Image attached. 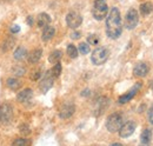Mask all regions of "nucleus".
Listing matches in <instances>:
<instances>
[{
    "instance_id": "nucleus-1",
    "label": "nucleus",
    "mask_w": 153,
    "mask_h": 146,
    "mask_svg": "<svg viewBox=\"0 0 153 146\" xmlns=\"http://www.w3.org/2000/svg\"><path fill=\"white\" fill-rule=\"evenodd\" d=\"M123 31V25H121V16L120 11L113 7L111 12L107 14L106 19V34L111 39H118Z\"/></svg>"
},
{
    "instance_id": "nucleus-2",
    "label": "nucleus",
    "mask_w": 153,
    "mask_h": 146,
    "mask_svg": "<svg viewBox=\"0 0 153 146\" xmlns=\"http://www.w3.org/2000/svg\"><path fill=\"white\" fill-rule=\"evenodd\" d=\"M108 6L105 0H96L92 7V16L96 20H102L107 17Z\"/></svg>"
},
{
    "instance_id": "nucleus-3",
    "label": "nucleus",
    "mask_w": 153,
    "mask_h": 146,
    "mask_svg": "<svg viewBox=\"0 0 153 146\" xmlns=\"http://www.w3.org/2000/svg\"><path fill=\"white\" fill-rule=\"evenodd\" d=\"M121 126H123V115L120 113H112L111 115H108L106 120V128L108 132L111 133L119 132Z\"/></svg>"
},
{
    "instance_id": "nucleus-4",
    "label": "nucleus",
    "mask_w": 153,
    "mask_h": 146,
    "mask_svg": "<svg viewBox=\"0 0 153 146\" xmlns=\"http://www.w3.org/2000/svg\"><path fill=\"white\" fill-rule=\"evenodd\" d=\"M108 55H110V52L106 47H98L96 48L93 52H92V55H91V61L93 65H102L107 61L108 59Z\"/></svg>"
},
{
    "instance_id": "nucleus-5",
    "label": "nucleus",
    "mask_w": 153,
    "mask_h": 146,
    "mask_svg": "<svg viewBox=\"0 0 153 146\" xmlns=\"http://www.w3.org/2000/svg\"><path fill=\"white\" fill-rule=\"evenodd\" d=\"M13 118V107L8 103L0 105V125H8Z\"/></svg>"
},
{
    "instance_id": "nucleus-6",
    "label": "nucleus",
    "mask_w": 153,
    "mask_h": 146,
    "mask_svg": "<svg viewBox=\"0 0 153 146\" xmlns=\"http://www.w3.org/2000/svg\"><path fill=\"white\" fill-rule=\"evenodd\" d=\"M54 75L52 74L51 71H47V72L44 74V77L41 78V80H40V84H39V89H40V91L42 92V93H47L48 90L53 86V84H54Z\"/></svg>"
},
{
    "instance_id": "nucleus-7",
    "label": "nucleus",
    "mask_w": 153,
    "mask_h": 146,
    "mask_svg": "<svg viewBox=\"0 0 153 146\" xmlns=\"http://www.w3.org/2000/svg\"><path fill=\"white\" fill-rule=\"evenodd\" d=\"M139 22V14L137 12V10L131 8L128 10L127 14H126V18H125V26L127 30H134L137 27Z\"/></svg>"
},
{
    "instance_id": "nucleus-8",
    "label": "nucleus",
    "mask_w": 153,
    "mask_h": 146,
    "mask_svg": "<svg viewBox=\"0 0 153 146\" xmlns=\"http://www.w3.org/2000/svg\"><path fill=\"white\" fill-rule=\"evenodd\" d=\"M66 24L70 28L76 30L82 24V17L76 12H70L66 16Z\"/></svg>"
},
{
    "instance_id": "nucleus-9",
    "label": "nucleus",
    "mask_w": 153,
    "mask_h": 146,
    "mask_svg": "<svg viewBox=\"0 0 153 146\" xmlns=\"http://www.w3.org/2000/svg\"><path fill=\"white\" fill-rule=\"evenodd\" d=\"M108 104H110L108 98H106V97H100L96 101V104H94V109H93L94 115H96V117L101 115V114L106 111V109L108 107Z\"/></svg>"
},
{
    "instance_id": "nucleus-10",
    "label": "nucleus",
    "mask_w": 153,
    "mask_h": 146,
    "mask_svg": "<svg viewBox=\"0 0 153 146\" xmlns=\"http://www.w3.org/2000/svg\"><path fill=\"white\" fill-rule=\"evenodd\" d=\"M74 112H76V105L73 103H65L59 110V117L61 119H67L72 117Z\"/></svg>"
},
{
    "instance_id": "nucleus-11",
    "label": "nucleus",
    "mask_w": 153,
    "mask_h": 146,
    "mask_svg": "<svg viewBox=\"0 0 153 146\" xmlns=\"http://www.w3.org/2000/svg\"><path fill=\"white\" fill-rule=\"evenodd\" d=\"M140 87H141V84H135L130 91L124 93L123 95L119 97L118 103H119V104H126V103H128L130 100H132L134 97H135V94L138 93V91L140 90Z\"/></svg>"
},
{
    "instance_id": "nucleus-12",
    "label": "nucleus",
    "mask_w": 153,
    "mask_h": 146,
    "mask_svg": "<svg viewBox=\"0 0 153 146\" xmlns=\"http://www.w3.org/2000/svg\"><path fill=\"white\" fill-rule=\"evenodd\" d=\"M137 128V124L134 121H127L125 124H123V126L119 130V136L120 138H128L130 136H132Z\"/></svg>"
},
{
    "instance_id": "nucleus-13",
    "label": "nucleus",
    "mask_w": 153,
    "mask_h": 146,
    "mask_svg": "<svg viewBox=\"0 0 153 146\" xmlns=\"http://www.w3.org/2000/svg\"><path fill=\"white\" fill-rule=\"evenodd\" d=\"M149 72V66L145 63H138L133 69V74L137 78H144Z\"/></svg>"
},
{
    "instance_id": "nucleus-14",
    "label": "nucleus",
    "mask_w": 153,
    "mask_h": 146,
    "mask_svg": "<svg viewBox=\"0 0 153 146\" xmlns=\"http://www.w3.org/2000/svg\"><path fill=\"white\" fill-rule=\"evenodd\" d=\"M32 97H33V91L31 89H25L18 93L17 99L19 103H27L32 99Z\"/></svg>"
},
{
    "instance_id": "nucleus-15",
    "label": "nucleus",
    "mask_w": 153,
    "mask_h": 146,
    "mask_svg": "<svg viewBox=\"0 0 153 146\" xmlns=\"http://www.w3.org/2000/svg\"><path fill=\"white\" fill-rule=\"evenodd\" d=\"M37 24L40 28H45L46 26H48L51 24V17L47 13H40L38 16V20Z\"/></svg>"
},
{
    "instance_id": "nucleus-16",
    "label": "nucleus",
    "mask_w": 153,
    "mask_h": 146,
    "mask_svg": "<svg viewBox=\"0 0 153 146\" xmlns=\"http://www.w3.org/2000/svg\"><path fill=\"white\" fill-rule=\"evenodd\" d=\"M42 55V50L40 48H37V50H33L31 53H28V57H27V60L30 64H37L40 58Z\"/></svg>"
},
{
    "instance_id": "nucleus-17",
    "label": "nucleus",
    "mask_w": 153,
    "mask_h": 146,
    "mask_svg": "<svg viewBox=\"0 0 153 146\" xmlns=\"http://www.w3.org/2000/svg\"><path fill=\"white\" fill-rule=\"evenodd\" d=\"M56 34V30H54V27H52V26H46L45 28H44V31H42V34H41V39L44 40V41H48V40H51L53 36Z\"/></svg>"
},
{
    "instance_id": "nucleus-18",
    "label": "nucleus",
    "mask_w": 153,
    "mask_h": 146,
    "mask_svg": "<svg viewBox=\"0 0 153 146\" xmlns=\"http://www.w3.org/2000/svg\"><path fill=\"white\" fill-rule=\"evenodd\" d=\"M151 140H152V131L150 128H145L140 134V143L143 145H147L151 143Z\"/></svg>"
},
{
    "instance_id": "nucleus-19",
    "label": "nucleus",
    "mask_w": 153,
    "mask_h": 146,
    "mask_svg": "<svg viewBox=\"0 0 153 146\" xmlns=\"http://www.w3.org/2000/svg\"><path fill=\"white\" fill-rule=\"evenodd\" d=\"M6 84H7V87L10 90H13V91L19 90L20 86H21V83H20L17 78H8L7 81H6Z\"/></svg>"
},
{
    "instance_id": "nucleus-20",
    "label": "nucleus",
    "mask_w": 153,
    "mask_h": 146,
    "mask_svg": "<svg viewBox=\"0 0 153 146\" xmlns=\"http://www.w3.org/2000/svg\"><path fill=\"white\" fill-rule=\"evenodd\" d=\"M14 42H16V39L14 38H12V36H8V38H6L5 39V41L2 42V46H1V50L4 51V52H7V51H10L13 46H14Z\"/></svg>"
},
{
    "instance_id": "nucleus-21",
    "label": "nucleus",
    "mask_w": 153,
    "mask_h": 146,
    "mask_svg": "<svg viewBox=\"0 0 153 146\" xmlns=\"http://www.w3.org/2000/svg\"><path fill=\"white\" fill-rule=\"evenodd\" d=\"M153 11V4L152 2H144L140 5V13L143 16H149Z\"/></svg>"
},
{
    "instance_id": "nucleus-22",
    "label": "nucleus",
    "mask_w": 153,
    "mask_h": 146,
    "mask_svg": "<svg viewBox=\"0 0 153 146\" xmlns=\"http://www.w3.org/2000/svg\"><path fill=\"white\" fill-rule=\"evenodd\" d=\"M61 57H62V52H61L60 50H56V51H53V52L50 54L48 61H50L51 64H57V63L60 61Z\"/></svg>"
},
{
    "instance_id": "nucleus-23",
    "label": "nucleus",
    "mask_w": 153,
    "mask_h": 146,
    "mask_svg": "<svg viewBox=\"0 0 153 146\" xmlns=\"http://www.w3.org/2000/svg\"><path fill=\"white\" fill-rule=\"evenodd\" d=\"M26 55H27V51H26V48L22 47V46L18 47V48L14 51V53H13V57H14L17 60H22Z\"/></svg>"
},
{
    "instance_id": "nucleus-24",
    "label": "nucleus",
    "mask_w": 153,
    "mask_h": 146,
    "mask_svg": "<svg viewBox=\"0 0 153 146\" xmlns=\"http://www.w3.org/2000/svg\"><path fill=\"white\" fill-rule=\"evenodd\" d=\"M66 52H67L68 57L72 58V59H76V57H78V54H79V51H78V48H76L74 45H68Z\"/></svg>"
},
{
    "instance_id": "nucleus-25",
    "label": "nucleus",
    "mask_w": 153,
    "mask_h": 146,
    "mask_svg": "<svg viewBox=\"0 0 153 146\" xmlns=\"http://www.w3.org/2000/svg\"><path fill=\"white\" fill-rule=\"evenodd\" d=\"M79 53H81V54H87V53H90V45L87 44V42H80L79 44Z\"/></svg>"
},
{
    "instance_id": "nucleus-26",
    "label": "nucleus",
    "mask_w": 153,
    "mask_h": 146,
    "mask_svg": "<svg viewBox=\"0 0 153 146\" xmlns=\"http://www.w3.org/2000/svg\"><path fill=\"white\" fill-rule=\"evenodd\" d=\"M99 36L98 34L96 33H92V34H90V36H87V41H88V44H91V45H98L99 44Z\"/></svg>"
},
{
    "instance_id": "nucleus-27",
    "label": "nucleus",
    "mask_w": 153,
    "mask_h": 146,
    "mask_svg": "<svg viewBox=\"0 0 153 146\" xmlns=\"http://www.w3.org/2000/svg\"><path fill=\"white\" fill-rule=\"evenodd\" d=\"M51 72L54 75V78H58V77L60 75V73H61V64H60V63L54 64V66H53V69L51 70Z\"/></svg>"
},
{
    "instance_id": "nucleus-28",
    "label": "nucleus",
    "mask_w": 153,
    "mask_h": 146,
    "mask_svg": "<svg viewBox=\"0 0 153 146\" xmlns=\"http://www.w3.org/2000/svg\"><path fill=\"white\" fill-rule=\"evenodd\" d=\"M30 144L31 143L26 138H19V139H17V140L13 142V145L16 146H24V145H30Z\"/></svg>"
},
{
    "instance_id": "nucleus-29",
    "label": "nucleus",
    "mask_w": 153,
    "mask_h": 146,
    "mask_svg": "<svg viewBox=\"0 0 153 146\" xmlns=\"http://www.w3.org/2000/svg\"><path fill=\"white\" fill-rule=\"evenodd\" d=\"M13 73L16 74V75H18V77H21V75H24L25 74V67H22V66H14L13 67Z\"/></svg>"
},
{
    "instance_id": "nucleus-30",
    "label": "nucleus",
    "mask_w": 153,
    "mask_h": 146,
    "mask_svg": "<svg viewBox=\"0 0 153 146\" xmlns=\"http://www.w3.org/2000/svg\"><path fill=\"white\" fill-rule=\"evenodd\" d=\"M19 131H20V133H22L24 136H27V134H30V132H31L30 126H28L27 124H21L19 126Z\"/></svg>"
},
{
    "instance_id": "nucleus-31",
    "label": "nucleus",
    "mask_w": 153,
    "mask_h": 146,
    "mask_svg": "<svg viewBox=\"0 0 153 146\" xmlns=\"http://www.w3.org/2000/svg\"><path fill=\"white\" fill-rule=\"evenodd\" d=\"M40 75H41V72H40L39 70L38 71H34V72L31 74V79H32V80H38Z\"/></svg>"
},
{
    "instance_id": "nucleus-32",
    "label": "nucleus",
    "mask_w": 153,
    "mask_h": 146,
    "mask_svg": "<svg viewBox=\"0 0 153 146\" xmlns=\"http://www.w3.org/2000/svg\"><path fill=\"white\" fill-rule=\"evenodd\" d=\"M20 31V27L18 25H13V26H11V33L12 34H16V33H18Z\"/></svg>"
},
{
    "instance_id": "nucleus-33",
    "label": "nucleus",
    "mask_w": 153,
    "mask_h": 146,
    "mask_svg": "<svg viewBox=\"0 0 153 146\" xmlns=\"http://www.w3.org/2000/svg\"><path fill=\"white\" fill-rule=\"evenodd\" d=\"M81 36V33L80 32H73L72 34H71V38L73 39V40H76V39H79Z\"/></svg>"
},
{
    "instance_id": "nucleus-34",
    "label": "nucleus",
    "mask_w": 153,
    "mask_h": 146,
    "mask_svg": "<svg viewBox=\"0 0 153 146\" xmlns=\"http://www.w3.org/2000/svg\"><path fill=\"white\" fill-rule=\"evenodd\" d=\"M149 120H150V123L153 125V107L150 110V112H149Z\"/></svg>"
},
{
    "instance_id": "nucleus-35",
    "label": "nucleus",
    "mask_w": 153,
    "mask_h": 146,
    "mask_svg": "<svg viewBox=\"0 0 153 146\" xmlns=\"http://www.w3.org/2000/svg\"><path fill=\"white\" fill-rule=\"evenodd\" d=\"M27 24H28L30 26H32V25H33V18H32L31 16H28V17H27Z\"/></svg>"
},
{
    "instance_id": "nucleus-36",
    "label": "nucleus",
    "mask_w": 153,
    "mask_h": 146,
    "mask_svg": "<svg viewBox=\"0 0 153 146\" xmlns=\"http://www.w3.org/2000/svg\"><path fill=\"white\" fill-rule=\"evenodd\" d=\"M90 90H85L84 92H81V95H84V97H87V95H90Z\"/></svg>"
},
{
    "instance_id": "nucleus-37",
    "label": "nucleus",
    "mask_w": 153,
    "mask_h": 146,
    "mask_svg": "<svg viewBox=\"0 0 153 146\" xmlns=\"http://www.w3.org/2000/svg\"><path fill=\"white\" fill-rule=\"evenodd\" d=\"M151 89H152V91H153V81H152V84H151Z\"/></svg>"
}]
</instances>
